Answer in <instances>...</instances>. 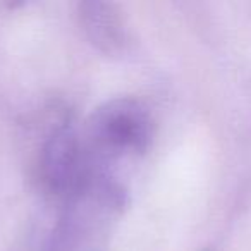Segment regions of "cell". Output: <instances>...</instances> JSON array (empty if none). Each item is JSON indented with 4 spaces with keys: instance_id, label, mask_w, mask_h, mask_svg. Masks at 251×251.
Masks as SVG:
<instances>
[{
    "instance_id": "2",
    "label": "cell",
    "mask_w": 251,
    "mask_h": 251,
    "mask_svg": "<svg viewBox=\"0 0 251 251\" xmlns=\"http://www.w3.org/2000/svg\"><path fill=\"white\" fill-rule=\"evenodd\" d=\"M43 169L47 181L53 188H66L77 181L76 176L81 169V148L73 129L64 127L53 134L45 148Z\"/></svg>"
},
{
    "instance_id": "1",
    "label": "cell",
    "mask_w": 251,
    "mask_h": 251,
    "mask_svg": "<svg viewBox=\"0 0 251 251\" xmlns=\"http://www.w3.org/2000/svg\"><path fill=\"white\" fill-rule=\"evenodd\" d=\"M151 117L133 98H115L101 105L90 122L93 148L107 158L143 153L151 140Z\"/></svg>"
},
{
    "instance_id": "3",
    "label": "cell",
    "mask_w": 251,
    "mask_h": 251,
    "mask_svg": "<svg viewBox=\"0 0 251 251\" xmlns=\"http://www.w3.org/2000/svg\"><path fill=\"white\" fill-rule=\"evenodd\" d=\"M83 19L90 38L100 49H103L105 52H119L124 49V28L110 5L100 2L84 4Z\"/></svg>"
}]
</instances>
